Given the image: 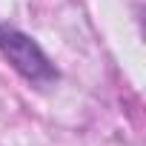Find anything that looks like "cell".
<instances>
[{"label":"cell","instance_id":"6da1fadb","mask_svg":"<svg viewBox=\"0 0 146 146\" xmlns=\"http://www.w3.org/2000/svg\"><path fill=\"white\" fill-rule=\"evenodd\" d=\"M0 52H3V57L20 72L29 83L46 86V83L57 80V69L46 57V52L29 35H23L20 29H15L9 23H0Z\"/></svg>","mask_w":146,"mask_h":146}]
</instances>
